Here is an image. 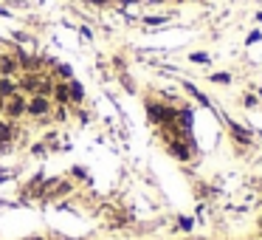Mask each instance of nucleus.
Instances as JSON below:
<instances>
[{"label":"nucleus","mask_w":262,"mask_h":240,"mask_svg":"<svg viewBox=\"0 0 262 240\" xmlns=\"http://www.w3.org/2000/svg\"><path fill=\"white\" fill-rule=\"evenodd\" d=\"M147 119H149V125H155V127L175 125L178 108H172V105H164V102H155V99H147Z\"/></svg>","instance_id":"obj_1"},{"label":"nucleus","mask_w":262,"mask_h":240,"mask_svg":"<svg viewBox=\"0 0 262 240\" xmlns=\"http://www.w3.org/2000/svg\"><path fill=\"white\" fill-rule=\"evenodd\" d=\"M164 147H166V153H169L175 161H181V164H189V161L198 155V144L192 142V136H183V138H175V142H166Z\"/></svg>","instance_id":"obj_2"},{"label":"nucleus","mask_w":262,"mask_h":240,"mask_svg":"<svg viewBox=\"0 0 262 240\" xmlns=\"http://www.w3.org/2000/svg\"><path fill=\"white\" fill-rule=\"evenodd\" d=\"M51 110H54V102L48 96H29V102H26V116L29 119H40V122H51Z\"/></svg>","instance_id":"obj_3"},{"label":"nucleus","mask_w":262,"mask_h":240,"mask_svg":"<svg viewBox=\"0 0 262 240\" xmlns=\"http://www.w3.org/2000/svg\"><path fill=\"white\" fill-rule=\"evenodd\" d=\"M223 125L228 127V136H231L234 144H239V147H251V144H254V130H251V127L234 122L231 116H223Z\"/></svg>","instance_id":"obj_4"},{"label":"nucleus","mask_w":262,"mask_h":240,"mask_svg":"<svg viewBox=\"0 0 262 240\" xmlns=\"http://www.w3.org/2000/svg\"><path fill=\"white\" fill-rule=\"evenodd\" d=\"M26 102H29V96H26V93H14L12 99H6V102H3V119L20 122L26 116Z\"/></svg>","instance_id":"obj_5"},{"label":"nucleus","mask_w":262,"mask_h":240,"mask_svg":"<svg viewBox=\"0 0 262 240\" xmlns=\"http://www.w3.org/2000/svg\"><path fill=\"white\" fill-rule=\"evenodd\" d=\"M0 76L3 79H17L20 76V65L12 51H0Z\"/></svg>","instance_id":"obj_6"},{"label":"nucleus","mask_w":262,"mask_h":240,"mask_svg":"<svg viewBox=\"0 0 262 240\" xmlns=\"http://www.w3.org/2000/svg\"><path fill=\"white\" fill-rule=\"evenodd\" d=\"M20 136V125L17 122H9V119H0V147H9L14 144Z\"/></svg>","instance_id":"obj_7"},{"label":"nucleus","mask_w":262,"mask_h":240,"mask_svg":"<svg viewBox=\"0 0 262 240\" xmlns=\"http://www.w3.org/2000/svg\"><path fill=\"white\" fill-rule=\"evenodd\" d=\"M68 99H71V108H82L85 105V85L79 79L68 82Z\"/></svg>","instance_id":"obj_8"},{"label":"nucleus","mask_w":262,"mask_h":240,"mask_svg":"<svg viewBox=\"0 0 262 240\" xmlns=\"http://www.w3.org/2000/svg\"><path fill=\"white\" fill-rule=\"evenodd\" d=\"M51 102H54V105H68V108H71L68 82H54V88H51Z\"/></svg>","instance_id":"obj_9"},{"label":"nucleus","mask_w":262,"mask_h":240,"mask_svg":"<svg viewBox=\"0 0 262 240\" xmlns=\"http://www.w3.org/2000/svg\"><path fill=\"white\" fill-rule=\"evenodd\" d=\"M181 88H183V91H186V93H189V96H192L198 105H203V108H211V99L206 96L203 91H198V88H194L192 82H186V79H183V82H181Z\"/></svg>","instance_id":"obj_10"},{"label":"nucleus","mask_w":262,"mask_h":240,"mask_svg":"<svg viewBox=\"0 0 262 240\" xmlns=\"http://www.w3.org/2000/svg\"><path fill=\"white\" fill-rule=\"evenodd\" d=\"M51 76L57 82H71V79H74V68H71V65H65V63H57L51 68Z\"/></svg>","instance_id":"obj_11"},{"label":"nucleus","mask_w":262,"mask_h":240,"mask_svg":"<svg viewBox=\"0 0 262 240\" xmlns=\"http://www.w3.org/2000/svg\"><path fill=\"white\" fill-rule=\"evenodd\" d=\"M14 93H20L17 91V79H3V76H0V99L6 102V99L14 96Z\"/></svg>","instance_id":"obj_12"},{"label":"nucleus","mask_w":262,"mask_h":240,"mask_svg":"<svg viewBox=\"0 0 262 240\" xmlns=\"http://www.w3.org/2000/svg\"><path fill=\"white\" fill-rule=\"evenodd\" d=\"M68 116H71V108H68V105H54V110H51V122L62 125V122H68Z\"/></svg>","instance_id":"obj_13"},{"label":"nucleus","mask_w":262,"mask_h":240,"mask_svg":"<svg viewBox=\"0 0 262 240\" xmlns=\"http://www.w3.org/2000/svg\"><path fill=\"white\" fill-rule=\"evenodd\" d=\"M234 76L228 74V71H214V74H209V82H214V85H231Z\"/></svg>","instance_id":"obj_14"},{"label":"nucleus","mask_w":262,"mask_h":240,"mask_svg":"<svg viewBox=\"0 0 262 240\" xmlns=\"http://www.w3.org/2000/svg\"><path fill=\"white\" fill-rule=\"evenodd\" d=\"M169 20H172V14H149V17H144V26H164Z\"/></svg>","instance_id":"obj_15"},{"label":"nucleus","mask_w":262,"mask_h":240,"mask_svg":"<svg viewBox=\"0 0 262 240\" xmlns=\"http://www.w3.org/2000/svg\"><path fill=\"white\" fill-rule=\"evenodd\" d=\"M178 229H181L183 234H189L194 229V217H189V215H181L178 217Z\"/></svg>","instance_id":"obj_16"},{"label":"nucleus","mask_w":262,"mask_h":240,"mask_svg":"<svg viewBox=\"0 0 262 240\" xmlns=\"http://www.w3.org/2000/svg\"><path fill=\"white\" fill-rule=\"evenodd\" d=\"M189 63H198V65H209L211 63V57L206 51H192L189 54Z\"/></svg>","instance_id":"obj_17"},{"label":"nucleus","mask_w":262,"mask_h":240,"mask_svg":"<svg viewBox=\"0 0 262 240\" xmlns=\"http://www.w3.org/2000/svg\"><path fill=\"white\" fill-rule=\"evenodd\" d=\"M243 108H248V110H254V108H259V96H254V93H243Z\"/></svg>","instance_id":"obj_18"},{"label":"nucleus","mask_w":262,"mask_h":240,"mask_svg":"<svg viewBox=\"0 0 262 240\" xmlns=\"http://www.w3.org/2000/svg\"><path fill=\"white\" fill-rule=\"evenodd\" d=\"M31 155H34V158H42V155H48V144H46V142L31 144Z\"/></svg>","instance_id":"obj_19"},{"label":"nucleus","mask_w":262,"mask_h":240,"mask_svg":"<svg viewBox=\"0 0 262 240\" xmlns=\"http://www.w3.org/2000/svg\"><path fill=\"white\" fill-rule=\"evenodd\" d=\"M119 79H121V85H124V91H127V93H136V85H133V79L124 74V71L119 74Z\"/></svg>","instance_id":"obj_20"},{"label":"nucleus","mask_w":262,"mask_h":240,"mask_svg":"<svg viewBox=\"0 0 262 240\" xmlns=\"http://www.w3.org/2000/svg\"><path fill=\"white\" fill-rule=\"evenodd\" d=\"M71 175H74L76 181H88V170H85V167H74V170H71Z\"/></svg>","instance_id":"obj_21"},{"label":"nucleus","mask_w":262,"mask_h":240,"mask_svg":"<svg viewBox=\"0 0 262 240\" xmlns=\"http://www.w3.org/2000/svg\"><path fill=\"white\" fill-rule=\"evenodd\" d=\"M88 6H96V9H104V6H110L113 0H85Z\"/></svg>","instance_id":"obj_22"},{"label":"nucleus","mask_w":262,"mask_h":240,"mask_svg":"<svg viewBox=\"0 0 262 240\" xmlns=\"http://www.w3.org/2000/svg\"><path fill=\"white\" fill-rule=\"evenodd\" d=\"M14 175H17L14 170H0V184H3V181H12Z\"/></svg>","instance_id":"obj_23"},{"label":"nucleus","mask_w":262,"mask_h":240,"mask_svg":"<svg viewBox=\"0 0 262 240\" xmlns=\"http://www.w3.org/2000/svg\"><path fill=\"white\" fill-rule=\"evenodd\" d=\"M259 40H262V31H259V29H254V31L248 34V40H245V43H259Z\"/></svg>","instance_id":"obj_24"},{"label":"nucleus","mask_w":262,"mask_h":240,"mask_svg":"<svg viewBox=\"0 0 262 240\" xmlns=\"http://www.w3.org/2000/svg\"><path fill=\"white\" fill-rule=\"evenodd\" d=\"M79 34L85 37V40H93V29H88V26H79Z\"/></svg>","instance_id":"obj_25"},{"label":"nucleus","mask_w":262,"mask_h":240,"mask_svg":"<svg viewBox=\"0 0 262 240\" xmlns=\"http://www.w3.org/2000/svg\"><path fill=\"white\" fill-rule=\"evenodd\" d=\"M76 116H79L82 125H88V122H91V119H88V110H85V108H76Z\"/></svg>","instance_id":"obj_26"},{"label":"nucleus","mask_w":262,"mask_h":240,"mask_svg":"<svg viewBox=\"0 0 262 240\" xmlns=\"http://www.w3.org/2000/svg\"><path fill=\"white\" fill-rule=\"evenodd\" d=\"M26 240H48L46 234H31V237H26Z\"/></svg>","instance_id":"obj_27"},{"label":"nucleus","mask_w":262,"mask_h":240,"mask_svg":"<svg viewBox=\"0 0 262 240\" xmlns=\"http://www.w3.org/2000/svg\"><path fill=\"white\" fill-rule=\"evenodd\" d=\"M113 3H121V6H133V0H113Z\"/></svg>","instance_id":"obj_28"},{"label":"nucleus","mask_w":262,"mask_h":240,"mask_svg":"<svg viewBox=\"0 0 262 240\" xmlns=\"http://www.w3.org/2000/svg\"><path fill=\"white\" fill-rule=\"evenodd\" d=\"M0 17H9V9H3V6H0Z\"/></svg>","instance_id":"obj_29"},{"label":"nucleus","mask_w":262,"mask_h":240,"mask_svg":"<svg viewBox=\"0 0 262 240\" xmlns=\"http://www.w3.org/2000/svg\"><path fill=\"white\" fill-rule=\"evenodd\" d=\"M54 240H74V237H62V234H59V237H54Z\"/></svg>","instance_id":"obj_30"},{"label":"nucleus","mask_w":262,"mask_h":240,"mask_svg":"<svg viewBox=\"0 0 262 240\" xmlns=\"http://www.w3.org/2000/svg\"><path fill=\"white\" fill-rule=\"evenodd\" d=\"M0 116H3V99H0Z\"/></svg>","instance_id":"obj_31"},{"label":"nucleus","mask_w":262,"mask_h":240,"mask_svg":"<svg viewBox=\"0 0 262 240\" xmlns=\"http://www.w3.org/2000/svg\"><path fill=\"white\" fill-rule=\"evenodd\" d=\"M256 20H259V23H262V12H259V14H256Z\"/></svg>","instance_id":"obj_32"}]
</instances>
